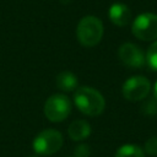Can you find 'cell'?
Here are the masks:
<instances>
[{
    "mask_svg": "<svg viewBox=\"0 0 157 157\" xmlns=\"http://www.w3.org/2000/svg\"><path fill=\"white\" fill-rule=\"evenodd\" d=\"M74 103L85 115L97 117L105 108V99L99 91L90 86H81L74 92Z\"/></svg>",
    "mask_w": 157,
    "mask_h": 157,
    "instance_id": "1",
    "label": "cell"
},
{
    "mask_svg": "<svg viewBox=\"0 0 157 157\" xmlns=\"http://www.w3.org/2000/svg\"><path fill=\"white\" fill-rule=\"evenodd\" d=\"M103 23L96 16H85L80 20L76 27L77 40L83 47H94L97 45L103 37Z\"/></svg>",
    "mask_w": 157,
    "mask_h": 157,
    "instance_id": "2",
    "label": "cell"
},
{
    "mask_svg": "<svg viewBox=\"0 0 157 157\" xmlns=\"http://www.w3.org/2000/svg\"><path fill=\"white\" fill-rule=\"evenodd\" d=\"M64 142V137L60 131L55 129L42 130L33 140L32 146L38 156H50L56 153Z\"/></svg>",
    "mask_w": 157,
    "mask_h": 157,
    "instance_id": "3",
    "label": "cell"
},
{
    "mask_svg": "<svg viewBox=\"0 0 157 157\" xmlns=\"http://www.w3.org/2000/svg\"><path fill=\"white\" fill-rule=\"evenodd\" d=\"M71 101L66 94L55 93L44 103V115L49 121L59 123L65 120L71 113Z\"/></svg>",
    "mask_w": 157,
    "mask_h": 157,
    "instance_id": "4",
    "label": "cell"
},
{
    "mask_svg": "<svg viewBox=\"0 0 157 157\" xmlns=\"http://www.w3.org/2000/svg\"><path fill=\"white\" fill-rule=\"evenodd\" d=\"M132 34L145 42L157 39V15L151 12H145L139 15L131 25Z\"/></svg>",
    "mask_w": 157,
    "mask_h": 157,
    "instance_id": "5",
    "label": "cell"
},
{
    "mask_svg": "<svg viewBox=\"0 0 157 157\" xmlns=\"http://www.w3.org/2000/svg\"><path fill=\"white\" fill-rule=\"evenodd\" d=\"M150 91H151L150 80L141 75L129 77L121 87L123 97L130 102H137L145 99L148 96Z\"/></svg>",
    "mask_w": 157,
    "mask_h": 157,
    "instance_id": "6",
    "label": "cell"
},
{
    "mask_svg": "<svg viewBox=\"0 0 157 157\" xmlns=\"http://www.w3.org/2000/svg\"><path fill=\"white\" fill-rule=\"evenodd\" d=\"M118 56L120 61L128 67L140 69L146 64V55L142 49L134 43H124L119 47Z\"/></svg>",
    "mask_w": 157,
    "mask_h": 157,
    "instance_id": "7",
    "label": "cell"
},
{
    "mask_svg": "<svg viewBox=\"0 0 157 157\" xmlns=\"http://www.w3.org/2000/svg\"><path fill=\"white\" fill-rule=\"evenodd\" d=\"M108 16L112 23H114L118 27H124L129 25L131 20V11L125 4L114 2L108 10Z\"/></svg>",
    "mask_w": 157,
    "mask_h": 157,
    "instance_id": "8",
    "label": "cell"
},
{
    "mask_svg": "<svg viewBox=\"0 0 157 157\" xmlns=\"http://www.w3.org/2000/svg\"><path fill=\"white\" fill-rule=\"evenodd\" d=\"M67 135L74 141L86 140L91 135V125L85 119L74 120L67 128Z\"/></svg>",
    "mask_w": 157,
    "mask_h": 157,
    "instance_id": "9",
    "label": "cell"
},
{
    "mask_svg": "<svg viewBox=\"0 0 157 157\" xmlns=\"http://www.w3.org/2000/svg\"><path fill=\"white\" fill-rule=\"evenodd\" d=\"M56 87L64 92H70L77 88V77L71 71H61L55 80Z\"/></svg>",
    "mask_w": 157,
    "mask_h": 157,
    "instance_id": "10",
    "label": "cell"
},
{
    "mask_svg": "<svg viewBox=\"0 0 157 157\" xmlns=\"http://www.w3.org/2000/svg\"><path fill=\"white\" fill-rule=\"evenodd\" d=\"M115 157H145V151L139 145L125 144L117 150Z\"/></svg>",
    "mask_w": 157,
    "mask_h": 157,
    "instance_id": "11",
    "label": "cell"
},
{
    "mask_svg": "<svg viewBox=\"0 0 157 157\" xmlns=\"http://www.w3.org/2000/svg\"><path fill=\"white\" fill-rule=\"evenodd\" d=\"M146 63L148 64V66L152 70L157 71V39L147 49V53H146Z\"/></svg>",
    "mask_w": 157,
    "mask_h": 157,
    "instance_id": "12",
    "label": "cell"
},
{
    "mask_svg": "<svg viewBox=\"0 0 157 157\" xmlns=\"http://www.w3.org/2000/svg\"><path fill=\"white\" fill-rule=\"evenodd\" d=\"M145 152L151 156H157V136H152L147 139L145 142Z\"/></svg>",
    "mask_w": 157,
    "mask_h": 157,
    "instance_id": "13",
    "label": "cell"
},
{
    "mask_svg": "<svg viewBox=\"0 0 157 157\" xmlns=\"http://www.w3.org/2000/svg\"><path fill=\"white\" fill-rule=\"evenodd\" d=\"M91 153V148L87 144H80L74 150V157H88Z\"/></svg>",
    "mask_w": 157,
    "mask_h": 157,
    "instance_id": "14",
    "label": "cell"
},
{
    "mask_svg": "<svg viewBox=\"0 0 157 157\" xmlns=\"http://www.w3.org/2000/svg\"><path fill=\"white\" fill-rule=\"evenodd\" d=\"M153 97H155V99L157 101V81H156L155 87H153Z\"/></svg>",
    "mask_w": 157,
    "mask_h": 157,
    "instance_id": "15",
    "label": "cell"
},
{
    "mask_svg": "<svg viewBox=\"0 0 157 157\" xmlns=\"http://www.w3.org/2000/svg\"><path fill=\"white\" fill-rule=\"evenodd\" d=\"M28 157H39L38 155H33V156H28Z\"/></svg>",
    "mask_w": 157,
    "mask_h": 157,
    "instance_id": "16",
    "label": "cell"
}]
</instances>
